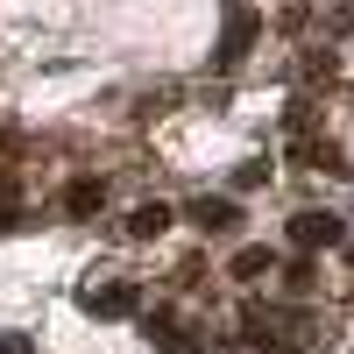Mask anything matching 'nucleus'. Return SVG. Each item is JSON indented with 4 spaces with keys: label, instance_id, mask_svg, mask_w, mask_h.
<instances>
[{
    "label": "nucleus",
    "instance_id": "nucleus-8",
    "mask_svg": "<svg viewBox=\"0 0 354 354\" xmlns=\"http://www.w3.org/2000/svg\"><path fill=\"white\" fill-rule=\"evenodd\" d=\"M149 340H156V347H192V333L177 326L170 312H149Z\"/></svg>",
    "mask_w": 354,
    "mask_h": 354
},
{
    "label": "nucleus",
    "instance_id": "nucleus-10",
    "mask_svg": "<svg viewBox=\"0 0 354 354\" xmlns=\"http://www.w3.org/2000/svg\"><path fill=\"white\" fill-rule=\"evenodd\" d=\"M283 283H290V290H312V283H319V277H312V255H305V248H298V262L283 270Z\"/></svg>",
    "mask_w": 354,
    "mask_h": 354
},
{
    "label": "nucleus",
    "instance_id": "nucleus-5",
    "mask_svg": "<svg viewBox=\"0 0 354 354\" xmlns=\"http://www.w3.org/2000/svg\"><path fill=\"white\" fill-rule=\"evenodd\" d=\"M100 205H106V185H100V177H71V185H64V213H71V220H93Z\"/></svg>",
    "mask_w": 354,
    "mask_h": 354
},
{
    "label": "nucleus",
    "instance_id": "nucleus-11",
    "mask_svg": "<svg viewBox=\"0 0 354 354\" xmlns=\"http://www.w3.org/2000/svg\"><path fill=\"white\" fill-rule=\"evenodd\" d=\"M262 177H270V163H241V170H234V192H255Z\"/></svg>",
    "mask_w": 354,
    "mask_h": 354
},
{
    "label": "nucleus",
    "instance_id": "nucleus-4",
    "mask_svg": "<svg viewBox=\"0 0 354 354\" xmlns=\"http://www.w3.org/2000/svg\"><path fill=\"white\" fill-rule=\"evenodd\" d=\"M185 220H192L198 234H234V227H241V205L205 192V198H192V205H185Z\"/></svg>",
    "mask_w": 354,
    "mask_h": 354
},
{
    "label": "nucleus",
    "instance_id": "nucleus-9",
    "mask_svg": "<svg viewBox=\"0 0 354 354\" xmlns=\"http://www.w3.org/2000/svg\"><path fill=\"white\" fill-rule=\"evenodd\" d=\"M270 326H277V312H270V305H248V312H241V333H248L255 347H270Z\"/></svg>",
    "mask_w": 354,
    "mask_h": 354
},
{
    "label": "nucleus",
    "instance_id": "nucleus-6",
    "mask_svg": "<svg viewBox=\"0 0 354 354\" xmlns=\"http://www.w3.org/2000/svg\"><path fill=\"white\" fill-rule=\"evenodd\" d=\"M170 220H177L170 205H163V198H149V205H135V213H128V234H135V241H156Z\"/></svg>",
    "mask_w": 354,
    "mask_h": 354
},
{
    "label": "nucleus",
    "instance_id": "nucleus-3",
    "mask_svg": "<svg viewBox=\"0 0 354 354\" xmlns=\"http://www.w3.org/2000/svg\"><path fill=\"white\" fill-rule=\"evenodd\" d=\"M78 305H85V319H128V312L142 305V290H135V283H93Z\"/></svg>",
    "mask_w": 354,
    "mask_h": 354
},
{
    "label": "nucleus",
    "instance_id": "nucleus-12",
    "mask_svg": "<svg viewBox=\"0 0 354 354\" xmlns=\"http://www.w3.org/2000/svg\"><path fill=\"white\" fill-rule=\"evenodd\" d=\"M0 354H36V347H28V333H0Z\"/></svg>",
    "mask_w": 354,
    "mask_h": 354
},
{
    "label": "nucleus",
    "instance_id": "nucleus-7",
    "mask_svg": "<svg viewBox=\"0 0 354 354\" xmlns=\"http://www.w3.org/2000/svg\"><path fill=\"white\" fill-rule=\"evenodd\" d=\"M270 270H277V255H270V248H241V255L227 262V277H241V283H255V277H270Z\"/></svg>",
    "mask_w": 354,
    "mask_h": 354
},
{
    "label": "nucleus",
    "instance_id": "nucleus-2",
    "mask_svg": "<svg viewBox=\"0 0 354 354\" xmlns=\"http://www.w3.org/2000/svg\"><path fill=\"white\" fill-rule=\"evenodd\" d=\"M255 36H262V21H255L248 8H227V28H220V50H213V64H220V71H234V64H241V57L255 50Z\"/></svg>",
    "mask_w": 354,
    "mask_h": 354
},
{
    "label": "nucleus",
    "instance_id": "nucleus-1",
    "mask_svg": "<svg viewBox=\"0 0 354 354\" xmlns=\"http://www.w3.org/2000/svg\"><path fill=\"white\" fill-rule=\"evenodd\" d=\"M340 241H347V220H340V213H319V205H312V213L290 220V248H305V255L340 248Z\"/></svg>",
    "mask_w": 354,
    "mask_h": 354
}]
</instances>
